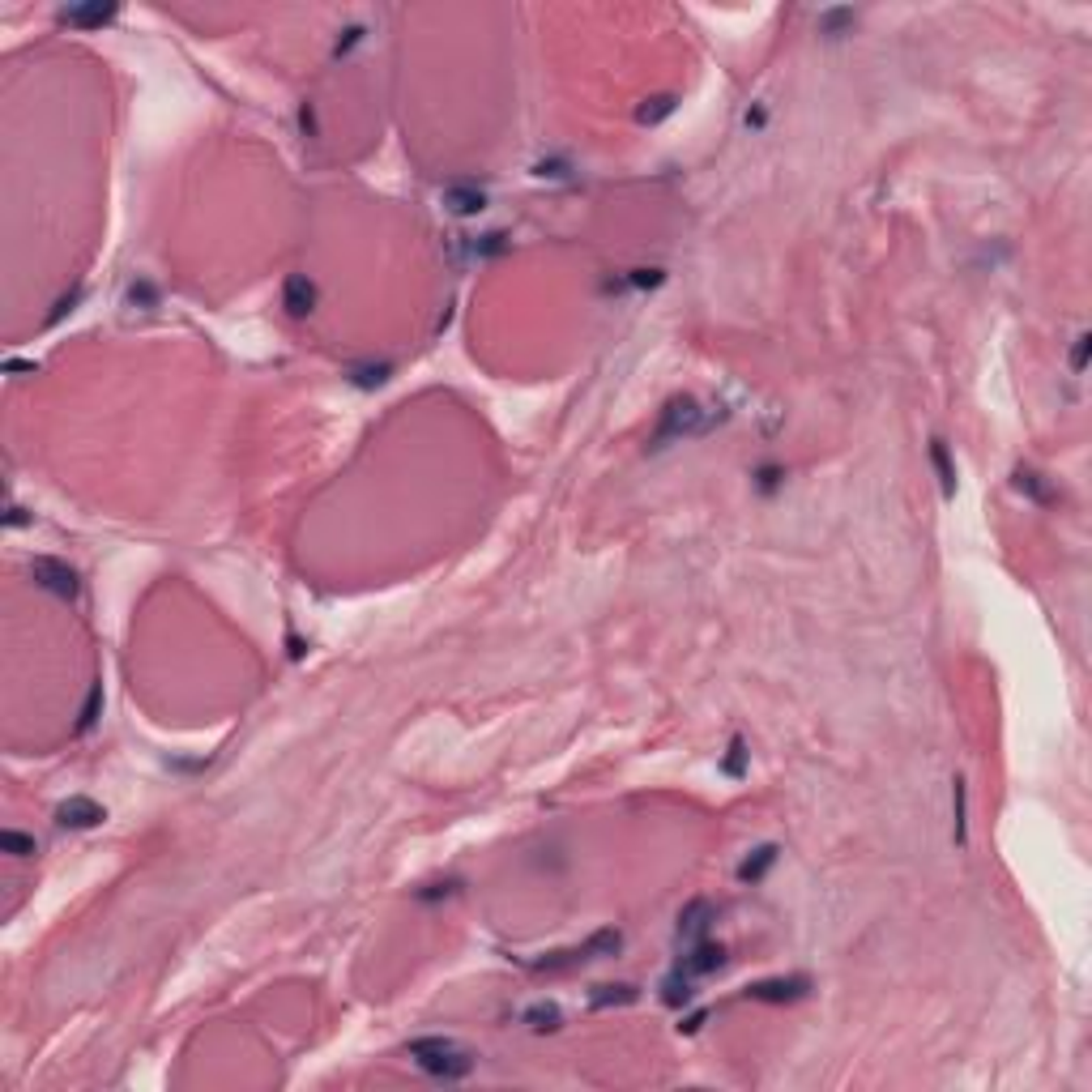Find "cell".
<instances>
[{"mask_svg": "<svg viewBox=\"0 0 1092 1092\" xmlns=\"http://www.w3.org/2000/svg\"><path fill=\"white\" fill-rule=\"evenodd\" d=\"M619 947H623V934L615 931V926H606V931H594L584 944L546 952L542 960H530L525 968H534V973H568V968H581V965H589V960H606V956H615Z\"/></svg>", "mask_w": 1092, "mask_h": 1092, "instance_id": "obj_3", "label": "cell"}, {"mask_svg": "<svg viewBox=\"0 0 1092 1092\" xmlns=\"http://www.w3.org/2000/svg\"><path fill=\"white\" fill-rule=\"evenodd\" d=\"M640 999V990L636 986H628V981H619V986H594V994H589V1007L594 1011H606V1007H628Z\"/></svg>", "mask_w": 1092, "mask_h": 1092, "instance_id": "obj_17", "label": "cell"}, {"mask_svg": "<svg viewBox=\"0 0 1092 1092\" xmlns=\"http://www.w3.org/2000/svg\"><path fill=\"white\" fill-rule=\"evenodd\" d=\"M5 525H9V530H17V525H30V517H26L17 504H9V517H5Z\"/></svg>", "mask_w": 1092, "mask_h": 1092, "instance_id": "obj_34", "label": "cell"}, {"mask_svg": "<svg viewBox=\"0 0 1092 1092\" xmlns=\"http://www.w3.org/2000/svg\"><path fill=\"white\" fill-rule=\"evenodd\" d=\"M751 478H756V486H759V491H764V496H772V491L781 486L785 470H781V465H759V470L751 474Z\"/></svg>", "mask_w": 1092, "mask_h": 1092, "instance_id": "obj_28", "label": "cell"}, {"mask_svg": "<svg viewBox=\"0 0 1092 1092\" xmlns=\"http://www.w3.org/2000/svg\"><path fill=\"white\" fill-rule=\"evenodd\" d=\"M103 819H107V807H103V803H94V798H86V794L64 798L60 807H56V824H60V828H73V832L99 828Z\"/></svg>", "mask_w": 1092, "mask_h": 1092, "instance_id": "obj_7", "label": "cell"}, {"mask_svg": "<svg viewBox=\"0 0 1092 1092\" xmlns=\"http://www.w3.org/2000/svg\"><path fill=\"white\" fill-rule=\"evenodd\" d=\"M82 295H86V286H73V290H69V295H60V299H56V308H51L48 324H60L64 316H69V311H73L77 303H82Z\"/></svg>", "mask_w": 1092, "mask_h": 1092, "instance_id": "obj_26", "label": "cell"}, {"mask_svg": "<svg viewBox=\"0 0 1092 1092\" xmlns=\"http://www.w3.org/2000/svg\"><path fill=\"white\" fill-rule=\"evenodd\" d=\"M440 201L453 218H478L486 210V188L474 184V180H453V184H444Z\"/></svg>", "mask_w": 1092, "mask_h": 1092, "instance_id": "obj_6", "label": "cell"}, {"mask_svg": "<svg viewBox=\"0 0 1092 1092\" xmlns=\"http://www.w3.org/2000/svg\"><path fill=\"white\" fill-rule=\"evenodd\" d=\"M1011 486H1016L1020 496H1029L1032 504H1042V508H1050V504L1058 499L1054 486L1045 483V474H1037L1032 465H1016V470H1011Z\"/></svg>", "mask_w": 1092, "mask_h": 1092, "instance_id": "obj_12", "label": "cell"}, {"mask_svg": "<svg viewBox=\"0 0 1092 1092\" xmlns=\"http://www.w3.org/2000/svg\"><path fill=\"white\" fill-rule=\"evenodd\" d=\"M952 841L965 845L968 841V785L965 777L952 781Z\"/></svg>", "mask_w": 1092, "mask_h": 1092, "instance_id": "obj_18", "label": "cell"}, {"mask_svg": "<svg viewBox=\"0 0 1092 1092\" xmlns=\"http://www.w3.org/2000/svg\"><path fill=\"white\" fill-rule=\"evenodd\" d=\"M717 922V909H713V901H704V896H695V901H687L679 913V926H674V934H679L682 944H700L704 939V931Z\"/></svg>", "mask_w": 1092, "mask_h": 1092, "instance_id": "obj_8", "label": "cell"}, {"mask_svg": "<svg viewBox=\"0 0 1092 1092\" xmlns=\"http://www.w3.org/2000/svg\"><path fill=\"white\" fill-rule=\"evenodd\" d=\"M115 13H120V5H69V9H60V22L73 30H99V26L115 22Z\"/></svg>", "mask_w": 1092, "mask_h": 1092, "instance_id": "obj_11", "label": "cell"}, {"mask_svg": "<svg viewBox=\"0 0 1092 1092\" xmlns=\"http://www.w3.org/2000/svg\"><path fill=\"white\" fill-rule=\"evenodd\" d=\"M777 857H781V845L764 841V845H756V849H751L743 862H738V870H734V875H738V883H759L772 870V862H777Z\"/></svg>", "mask_w": 1092, "mask_h": 1092, "instance_id": "obj_13", "label": "cell"}, {"mask_svg": "<svg viewBox=\"0 0 1092 1092\" xmlns=\"http://www.w3.org/2000/svg\"><path fill=\"white\" fill-rule=\"evenodd\" d=\"M704 1020H708V1011H695V1016H687L679 1024V1032H687V1037H692V1032H700V1024H704Z\"/></svg>", "mask_w": 1092, "mask_h": 1092, "instance_id": "obj_33", "label": "cell"}, {"mask_svg": "<svg viewBox=\"0 0 1092 1092\" xmlns=\"http://www.w3.org/2000/svg\"><path fill=\"white\" fill-rule=\"evenodd\" d=\"M695 999V977H687L679 965H674V973L666 981H661V1003L666 1007H687Z\"/></svg>", "mask_w": 1092, "mask_h": 1092, "instance_id": "obj_19", "label": "cell"}, {"mask_svg": "<svg viewBox=\"0 0 1092 1092\" xmlns=\"http://www.w3.org/2000/svg\"><path fill=\"white\" fill-rule=\"evenodd\" d=\"M747 759H751V751H747V738H743V734H734L730 751H726V759H721V772H726V777H734V781H743L747 769H751Z\"/></svg>", "mask_w": 1092, "mask_h": 1092, "instance_id": "obj_23", "label": "cell"}, {"mask_svg": "<svg viewBox=\"0 0 1092 1092\" xmlns=\"http://www.w3.org/2000/svg\"><path fill=\"white\" fill-rule=\"evenodd\" d=\"M807 990H811V977H803V973H790V977L751 981L743 994L751 999V1003H798V999H807Z\"/></svg>", "mask_w": 1092, "mask_h": 1092, "instance_id": "obj_5", "label": "cell"}, {"mask_svg": "<svg viewBox=\"0 0 1092 1092\" xmlns=\"http://www.w3.org/2000/svg\"><path fill=\"white\" fill-rule=\"evenodd\" d=\"M819 35L824 38H845V35H854V26H857V13L849 9V5H836V9H824L819 13Z\"/></svg>", "mask_w": 1092, "mask_h": 1092, "instance_id": "obj_15", "label": "cell"}, {"mask_svg": "<svg viewBox=\"0 0 1092 1092\" xmlns=\"http://www.w3.org/2000/svg\"><path fill=\"white\" fill-rule=\"evenodd\" d=\"M721 419H726V414H713V410H704L695 398H674V401H666V410H661L658 431H653L649 448L658 453V448H671V444H679V440H695V435H708Z\"/></svg>", "mask_w": 1092, "mask_h": 1092, "instance_id": "obj_1", "label": "cell"}, {"mask_svg": "<svg viewBox=\"0 0 1092 1092\" xmlns=\"http://www.w3.org/2000/svg\"><path fill=\"white\" fill-rule=\"evenodd\" d=\"M1088 350H1092V333L1084 329L1080 337H1076V346H1071V372L1084 376V367H1088Z\"/></svg>", "mask_w": 1092, "mask_h": 1092, "instance_id": "obj_29", "label": "cell"}, {"mask_svg": "<svg viewBox=\"0 0 1092 1092\" xmlns=\"http://www.w3.org/2000/svg\"><path fill=\"white\" fill-rule=\"evenodd\" d=\"M674 107H679L674 94H653V99H645L636 107V125H661L666 115H674Z\"/></svg>", "mask_w": 1092, "mask_h": 1092, "instance_id": "obj_22", "label": "cell"}, {"mask_svg": "<svg viewBox=\"0 0 1092 1092\" xmlns=\"http://www.w3.org/2000/svg\"><path fill=\"white\" fill-rule=\"evenodd\" d=\"M534 175H542V180H546V175H551V180H568L572 167H568L563 158H542V162L534 167Z\"/></svg>", "mask_w": 1092, "mask_h": 1092, "instance_id": "obj_30", "label": "cell"}, {"mask_svg": "<svg viewBox=\"0 0 1092 1092\" xmlns=\"http://www.w3.org/2000/svg\"><path fill=\"white\" fill-rule=\"evenodd\" d=\"M747 128H764V107H751V112H747Z\"/></svg>", "mask_w": 1092, "mask_h": 1092, "instance_id": "obj_36", "label": "cell"}, {"mask_svg": "<svg viewBox=\"0 0 1092 1092\" xmlns=\"http://www.w3.org/2000/svg\"><path fill=\"white\" fill-rule=\"evenodd\" d=\"M0 849H5V854H13V857H30V854H38L35 836H26V832H17V828H5V832H0Z\"/></svg>", "mask_w": 1092, "mask_h": 1092, "instance_id": "obj_25", "label": "cell"}, {"mask_svg": "<svg viewBox=\"0 0 1092 1092\" xmlns=\"http://www.w3.org/2000/svg\"><path fill=\"white\" fill-rule=\"evenodd\" d=\"M359 38H363V26H346V30L337 35V43H333V60H337V56H346V51L355 48Z\"/></svg>", "mask_w": 1092, "mask_h": 1092, "instance_id": "obj_31", "label": "cell"}, {"mask_svg": "<svg viewBox=\"0 0 1092 1092\" xmlns=\"http://www.w3.org/2000/svg\"><path fill=\"white\" fill-rule=\"evenodd\" d=\"M128 303H136V308H154V303H158V290H154V282L136 278V282L128 286Z\"/></svg>", "mask_w": 1092, "mask_h": 1092, "instance_id": "obj_27", "label": "cell"}, {"mask_svg": "<svg viewBox=\"0 0 1092 1092\" xmlns=\"http://www.w3.org/2000/svg\"><path fill=\"white\" fill-rule=\"evenodd\" d=\"M388 376H393V363L388 359H380V363H350L346 367V380L355 388H380V385H388Z\"/></svg>", "mask_w": 1092, "mask_h": 1092, "instance_id": "obj_14", "label": "cell"}, {"mask_svg": "<svg viewBox=\"0 0 1092 1092\" xmlns=\"http://www.w3.org/2000/svg\"><path fill=\"white\" fill-rule=\"evenodd\" d=\"M299 128H303V136H316V107L311 103L299 107Z\"/></svg>", "mask_w": 1092, "mask_h": 1092, "instance_id": "obj_32", "label": "cell"}, {"mask_svg": "<svg viewBox=\"0 0 1092 1092\" xmlns=\"http://www.w3.org/2000/svg\"><path fill=\"white\" fill-rule=\"evenodd\" d=\"M931 461H934V474H939V491H944V499H956V465H952V453H947V444L934 435L931 440Z\"/></svg>", "mask_w": 1092, "mask_h": 1092, "instance_id": "obj_20", "label": "cell"}, {"mask_svg": "<svg viewBox=\"0 0 1092 1092\" xmlns=\"http://www.w3.org/2000/svg\"><path fill=\"white\" fill-rule=\"evenodd\" d=\"M303 653H308V649H303V640H299V636H290V658L299 661V658H303Z\"/></svg>", "mask_w": 1092, "mask_h": 1092, "instance_id": "obj_37", "label": "cell"}, {"mask_svg": "<svg viewBox=\"0 0 1092 1092\" xmlns=\"http://www.w3.org/2000/svg\"><path fill=\"white\" fill-rule=\"evenodd\" d=\"M99 713H103V682H90L86 704H82V713H77V734L94 730V726H99Z\"/></svg>", "mask_w": 1092, "mask_h": 1092, "instance_id": "obj_24", "label": "cell"}, {"mask_svg": "<svg viewBox=\"0 0 1092 1092\" xmlns=\"http://www.w3.org/2000/svg\"><path fill=\"white\" fill-rule=\"evenodd\" d=\"M316 299H321V290H316V282H311L308 273H290L282 282V308L290 311L295 321H303V316L316 311Z\"/></svg>", "mask_w": 1092, "mask_h": 1092, "instance_id": "obj_10", "label": "cell"}, {"mask_svg": "<svg viewBox=\"0 0 1092 1092\" xmlns=\"http://www.w3.org/2000/svg\"><path fill=\"white\" fill-rule=\"evenodd\" d=\"M679 968L687 973V977H708V973H717V968H726V947L721 944H708V939H700V944H687V956H679Z\"/></svg>", "mask_w": 1092, "mask_h": 1092, "instance_id": "obj_9", "label": "cell"}, {"mask_svg": "<svg viewBox=\"0 0 1092 1092\" xmlns=\"http://www.w3.org/2000/svg\"><path fill=\"white\" fill-rule=\"evenodd\" d=\"M504 248H508V235H504V231H491V235H478V239H461V252H465L470 261H491V257H499Z\"/></svg>", "mask_w": 1092, "mask_h": 1092, "instance_id": "obj_21", "label": "cell"}, {"mask_svg": "<svg viewBox=\"0 0 1092 1092\" xmlns=\"http://www.w3.org/2000/svg\"><path fill=\"white\" fill-rule=\"evenodd\" d=\"M30 576H35L38 589H48V594L60 597V602H77V594H82L77 572L69 568L64 559H56V555H35V559H30Z\"/></svg>", "mask_w": 1092, "mask_h": 1092, "instance_id": "obj_4", "label": "cell"}, {"mask_svg": "<svg viewBox=\"0 0 1092 1092\" xmlns=\"http://www.w3.org/2000/svg\"><path fill=\"white\" fill-rule=\"evenodd\" d=\"M5 372L17 376V372H38V367L35 363H26V359H5Z\"/></svg>", "mask_w": 1092, "mask_h": 1092, "instance_id": "obj_35", "label": "cell"}, {"mask_svg": "<svg viewBox=\"0 0 1092 1092\" xmlns=\"http://www.w3.org/2000/svg\"><path fill=\"white\" fill-rule=\"evenodd\" d=\"M521 1024L530 1032H559L563 1029V1011H559L555 1003H534L521 1011Z\"/></svg>", "mask_w": 1092, "mask_h": 1092, "instance_id": "obj_16", "label": "cell"}, {"mask_svg": "<svg viewBox=\"0 0 1092 1092\" xmlns=\"http://www.w3.org/2000/svg\"><path fill=\"white\" fill-rule=\"evenodd\" d=\"M406 1050H410V1058L431 1076V1080L457 1084L474 1071V1054L461 1042H453V1037H414Z\"/></svg>", "mask_w": 1092, "mask_h": 1092, "instance_id": "obj_2", "label": "cell"}]
</instances>
